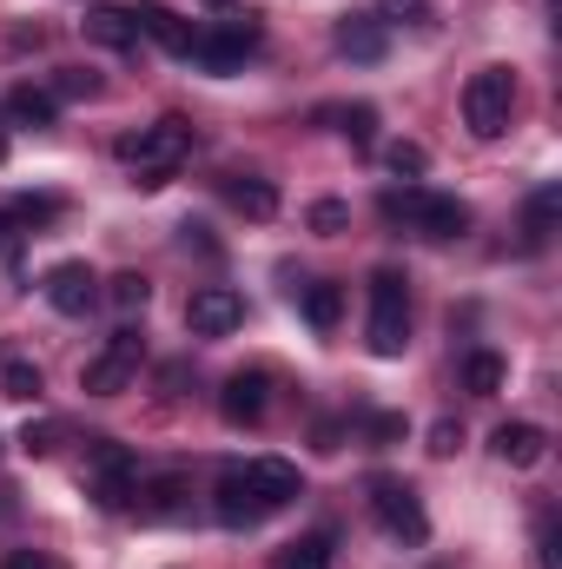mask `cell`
I'll return each mask as SVG.
<instances>
[{
	"instance_id": "6da1fadb",
	"label": "cell",
	"mask_w": 562,
	"mask_h": 569,
	"mask_svg": "<svg viewBox=\"0 0 562 569\" xmlns=\"http://www.w3.org/2000/svg\"><path fill=\"white\" fill-rule=\"evenodd\" d=\"M384 219L391 226H411L423 239H463L470 232V206L463 199H443V192H423V186L384 192Z\"/></svg>"
},
{
	"instance_id": "7a4b0ae2",
	"label": "cell",
	"mask_w": 562,
	"mask_h": 569,
	"mask_svg": "<svg viewBox=\"0 0 562 569\" xmlns=\"http://www.w3.org/2000/svg\"><path fill=\"white\" fill-rule=\"evenodd\" d=\"M364 338H371L378 358H404V345H411V291H404V272H391V266L371 279V325H364Z\"/></svg>"
},
{
	"instance_id": "3957f363",
	"label": "cell",
	"mask_w": 562,
	"mask_h": 569,
	"mask_svg": "<svg viewBox=\"0 0 562 569\" xmlns=\"http://www.w3.org/2000/svg\"><path fill=\"white\" fill-rule=\"evenodd\" d=\"M510 113H516V80H510L503 67L470 73V87H463V127H470L476 140H496V133L510 127Z\"/></svg>"
},
{
	"instance_id": "277c9868",
	"label": "cell",
	"mask_w": 562,
	"mask_h": 569,
	"mask_svg": "<svg viewBox=\"0 0 562 569\" xmlns=\"http://www.w3.org/2000/svg\"><path fill=\"white\" fill-rule=\"evenodd\" d=\"M133 483H140L133 450L113 443V437H100V443L87 450V497H93L100 510H133Z\"/></svg>"
},
{
	"instance_id": "5b68a950",
	"label": "cell",
	"mask_w": 562,
	"mask_h": 569,
	"mask_svg": "<svg viewBox=\"0 0 562 569\" xmlns=\"http://www.w3.org/2000/svg\"><path fill=\"white\" fill-rule=\"evenodd\" d=\"M140 358H145V338L133 331V325H120V331L107 338V351H100V358H87L80 391H87V398H120V391L140 378Z\"/></svg>"
},
{
	"instance_id": "8992f818",
	"label": "cell",
	"mask_w": 562,
	"mask_h": 569,
	"mask_svg": "<svg viewBox=\"0 0 562 569\" xmlns=\"http://www.w3.org/2000/svg\"><path fill=\"white\" fill-rule=\"evenodd\" d=\"M120 152L140 166V179H165L185 152H192V127L185 120H159V127H140L133 140H120Z\"/></svg>"
},
{
	"instance_id": "52a82bcc",
	"label": "cell",
	"mask_w": 562,
	"mask_h": 569,
	"mask_svg": "<svg viewBox=\"0 0 562 569\" xmlns=\"http://www.w3.org/2000/svg\"><path fill=\"white\" fill-rule=\"evenodd\" d=\"M259 47V20L252 13H239V20H225L219 33H199L192 40V60L205 67V73H239V60Z\"/></svg>"
},
{
	"instance_id": "ba28073f",
	"label": "cell",
	"mask_w": 562,
	"mask_h": 569,
	"mask_svg": "<svg viewBox=\"0 0 562 569\" xmlns=\"http://www.w3.org/2000/svg\"><path fill=\"white\" fill-rule=\"evenodd\" d=\"M185 325H192V338H225V331L245 325V298L232 284H199L185 298Z\"/></svg>"
},
{
	"instance_id": "9c48e42d",
	"label": "cell",
	"mask_w": 562,
	"mask_h": 569,
	"mask_svg": "<svg viewBox=\"0 0 562 569\" xmlns=\"http://www.w3.org/2000/svg\"><path fill=\"white\" fill-rule=\"evenodd\" d=\"M371 517H378L398 543H423V537H430V517H423V503H418L411 483H391V477H384V483L371 490Z\"/></svg>"
},
{
	"instance_id": "30bf717a",
	"label": "cell",
	"mask_w": 562,
	"mask_h": 569,
	"mask_svg": "<svg viewBox=\"0 0 562 569\" xmlns=\"http://www.w3.org/2000/svg\"><path fill=\"white\" fill-rule=\"evenodd\" d=\"M47 305L60 311V318H87L93 305H100V279H93V266L87 259H60L53 272H47Z\"/></svg>"
},
{
	"instance_id": "8fae6325",
	"label": "cell",
	"mask_w": 562,
	"mask_h": 569,
	"mask_svg": "<svg viewBox=\"0 0 562 569\" xmlns=\"http://www.w3.org/2000/svg\"><path fill=\"white\" fill-rule=\"evenodd\" d=\"M265 405H272V378H265V371H232V378H225V391H219L225 425H259V418H265Z\"/></svg>"
},
{
	"instance_id": "7c38bea8",
	"label": "cell",
	"mask_w": 562,
	"mask_h": 569,
	"mask_svg": "<svg viewBox=\"0 0 562 569\" xmlns=\"http://www.w3.org/2000/svg\"><path fill=\"white\" fill-rule=\"evenodd\" d=\"M245 483H252V497H259V510L272 517V510H284L304 483H298V463H284V457H252L245 463Z\"/></svg>"
},
{
	"instance_id": "4fadbf2b",
	"label": "cell",
	"mask_w": 562,
	"mask_h": 569,
	"mask_svg": "<svg viewBox=\"0 0 562 569\" xmlns=\"http://www.w3.org/2000/svg\"><path fill=\"white\" fill-rule=\"evenodd\" d=\"M212 510H219L225 530H252V523H265V510H259V497H252V483H245V463H232V470L219 477Z\"/></svg>"
},
{
	"instance_id": "5bb4252c",
	"label": "cell",
	"mask_w": 562,
	"mask_h": 569,
	"mask_svg": "<svg viewBox=\"0 0 562 569\" xmlns=\"http://www.w3.org/2000/svg\"><path fill=\"white\" fill-rule=\"evenodd\" d=\"M185 470H159V477H145V483H133V503H140L145 523H172L179 510H185Z\"/></svg>"
},
{
	"instance_id": "9a60e30c",
	"label": "cell",
	"mask_w": 562,
	"mask_h": 569,
	"mask_svg": "<svg viewBox=\"0 0 562 569\" xmlns=\"http://www.w3.org/2000/svg\"><path fill=\"white\" fill-rule=\"evenodd\" d=\"M384 47H391V33H384V20H378V13H344V20H338V53H344V60L378 67V60H384Z\"/></svg>"
},
{
	"instance_id": "2e32d148",
	"label": "cell",
	"mask_w": 562,
	"mask_h": 569,
	"mask_svg": "<svg viewBox=\"0 0 562 569\" xmlns=\"http://www.w3.org/2000/svg\"><path fill=\"white\" fill-rule=\"evenodd\" d=\"M490 450H496L510 470H536V463L550 457V430H543V425H496Z\"/></svg>"
},
{
	"instance_id": "e0dca14e",
	"label": "cell",
	"mask_w": 562,
	"mask_h": 569,
	"mask_svg": "<svg viewBox=\"0 0 562 569\" xmlns=\"http://www.w3.org/2000/svg\"><path fill=\"white\" fill-rule=\"evenodd\" d=\"M133 20H140L145 40H159L165 53H192V40H199V27H192V20H179V13H172V7H159V0H140V7H133Z\"/></svg>"
},
{
	"instance_id": "ac0fdd59",
	"label": "cell",
	"mask_w": 562,
	"mask_h": 569,
	"mask_svg": "<svg viewBox=\"0 0 562 569\" xmlns=\"http://www.w3.org/2000/svg\"><path fill=\"white\" fill-rule=\"evenodd\" d=\"M80 27H87V40H93V47H113V53L140 47V20H133V7H107V0H100V7H87V20H80Z\"/></svg>"
},
{
	"instance_id": "d6986e66",
	"label": "cell",
	"mask_w": 562,
	"mask_h": 569,
	"mask_svg": "<svg viewBox=\"0 0 562 569\" xmlns=\"http://www.w3.org/2000/svg\"><path fill=\"white\" fill-rule=\"evenodd\" d=\"M225 199H232L245 219H272V212H279V186L259 179V172H232V179H225Z\"/></svg>"
},
{
	"instance_id": "ffe728a7",
	"label": "cell",
	"mask_w": 562,
	"mask_h": 569,
	"mask_svg": "<svg viewBox=\"0 0 562 569\" xmlns=\"http://www.w3.org/2000/svg\"><path fill=\"white\" fill-rule=\"evenodd\" d=\"M298 305H304V318H311V331H338V318H344V284L318 279L298 291Z\"/></svg>"
},
{
	"instance_id": "44dd1931",
	"label": "cell",
	"mask_w": 562,
	"mask_h": 569,
	"mask_svg": "<svg viewBox=\"0 0 562 569\" xmlns=\"http://www.w3.org/2000/svg\"><path fill=\"white\" fill-rule=\"evenodd\" d=\"M53 113H60V100L47 87H13L7 93V120L13 127H53Z\"/></svg>"
},
{
	"instance_id": "7402d4cb",
	"label": "cell",
	"mask_w": 562,
	"mask_h": 569,
	"mask_svg": "<svg viewBox=\"0 0 562 569\" xmlns=\"http://www.w3.org/2000/svg\"><path fill=\"white\" fill-rule=\"evenodd\" d=\"M331 557H338V537L331 530H311V537H298V543L279 550V569H331Z\"/></svg>"
},
{
	"instance_id": "603a6c76",
	"label": "cell",
	"mask_w": 562,
	"mask_h": 569,
	"mask_svg": "<svg viewBox=\"0 0 562 569\" xmlns=\"http://www.w3.org/2000/svg\"><path fill=\"white\" fill-rule=\"evenodd\" d=\"M503 378H510V365H503L496 351H470V358H463V391H470V398H496Z\"/></svg>"
},
{
	"instance_id": "cb8c5ba5",
	"label": "cell",
	"mask_w": 562,
	"mask_h": 569,
	"mask_svg": "<svg viewBox=\"0 0 562 569\" xmlns=\"http://www.w3.org/2000/svg\"><path fill=\"white\" fill-rule=\"evenodd\" d=\"M318 120H331V127H338L351 146H371V140H378V107H364V100H358V107H324Z\"/></svg>"
},
{
	"instance_id": "d4e9b609",
	"label": "cell",
	"mask_w": 562,
	"mask_h": 569,
	"mask_svg": "<svg viewBox=\"0 0 562 569\" xmlns=\"http://www.w3.org/2000/svg\"><path fill=\"white\" fill-rule=\"evenodd\" d=\"M556 212H562V186H536V192H530V212H523L530 246H543V239L556 232Z\"/></svg>"
},
{
	"instance_id": "484cf974",
	"label": "cell",
	"mask_w": 562,
	"mask_h": 569,
	"mask_svg": "<svg viewBox=\"0 0 562 569\" xmlns=\"http://www.w3.org/2000/svg\"><path fill=\"white\" fill-rule=\"evenodd\" d=\"M107 298H113V311H145V298H152V284L140 279V272H120V279H107Z\"/></svg>"
},
{
	"instance_id": "4316f807",
	"label": "cell",
	"mask_w": 562,
	"mask_h": 569,
	"mask_svg": "<svg viewBox=\"0 0 562 569\" xmlns=\"http://www.w3.org/2000/svg\"><path fill=\"white\" fill-rule=\"evenodd\" d=\"M60 437H67L60 418H33V425L20 430V450H27V457H53V450H60Z\"/></svg>"
},
{
	"instance_id": "83f0119b",
	"label": "cell",
	"mask_w": 562,
	"mask_h": 569,
	"mask_svg": "<svg viewBox=\"0 0 562 569\" xmlns=\"http://www.w3.org/2000/svg\"><path fill=\"white\" fill-rule=\"evenodd\" d=\"M0 391H7V398H20V405H33V398H40V371H33L27 358H13V365L0 371Z\"/></svg>"
},
{
	"instance_id": "f1b7e54d",
	"label": "cell",
	"mask_w": 562,
	"mask_h": 569,
	"mask_svg": "<svg viewBox=\"0 0 562 569\" xmlns=\"http://www.w3.org/2000/svg\"><path fill=\"white\" fill-rule=\"evenodd\" d=\"M384 166H391L398 179H423V166H430V152H423L418 140H398V146H384Z\"/></svg>"
},
{
	"instance_id": "f546056e",
	"label": "cell",
	"mask_w": 562,
	"mask_h": 569,
	"mask_svg": "<svg viewBox=\"0 0 562 569\" xmlns=\"http://www.w3.org/2000/svg\"><path fill=\"white\" fill-rule=\"evenodd\" d=\"M378 20L384 27H423L430 20V0H378Z\"/></svg>"
},
{
	"instance_id": "4dcf8cb0",
	"label": "cell",
	"mask_w": 562,
	"mask_h": 569,
	"mask_svg": "<svg viewBox=\"0 0 562 569\" xmlns=\"http://www.w3.org/2000/svg\"><path fill=\"white\" fill-rule=\"evenodd\" d=\"M351 226V206H338V199H318L311 206V232H324V239H338Z\"/></svg>"
},
{
	"instance_id": "1f68e13d",
	"label": "cell",
	"mask_w": 562,
	"mask_h": 569,
	"mask_svg": "<svg viewBox=\"0 0 562 569\" xmlns=\"http://www.w3.org/2000/svg\"><path fill=\"white\" fill-rule=\"evenodd\" d=\"M93 93H100V80L80 73V67H67V73L53 80V100H93Z\"/></svg>"
},
{
	"instance_id": "d6a6232c",
	"label": "cell",
	"mask_w": 562,
	"mask_h": 569,
	"mask_svg": "<svg viewBox=\"0 0 562 569\" xmlns=\"http://www.w3.org/2000/svg\"><path fill=\"white\" fill-rule=\"evenodd\" d=\"M456 443H463V430L450 425V418H436V425H430V457H456Z\"/></svg>"
},
{
	"instance_id": "836d02e7",
	"label": "cell",
	"mask_w": 562,
	"mask_h": 569,
	"mask_svg": "<svg viewBox=\"0 0 562 569\" xmlns=\"http://www.w3.org/2000/svg\"><path fill=\"white\" fill-rule=\"evenodd\" d=\"M0 569H60V563H53L47 550H13V557H7Z\"/></svg>"
},
{
	"instance_id": "e575fe53",
	"label": "cell",
	"mask_w": 562,
	"mask_h": 569,
	"mask_svg": "<svg viewBox=\"0 0 562 569\" xmlns=\"http://www.w3.org/2000/svg\"><path fill=\"white\" fill-rule=\"evenodd\" d=\"M371 437H378V443H391V437H404V418H371Z\"/></svg>"
},
{
	"instance_id": "d590c367",
	"label": "cell",
	"mask_w": 562,
	"mask_h": 569,
	"mask_svg": "<svg viewBox=\"0 0 562 569\" xmlns=\"http://www.w3.org/2000/svg\"><path fill=\"white\" fill-rule=\"evenodd\" d=\"M13 226H20V219H13V212H0V252H13V239H20Z\"/></svg>"
},
{
	"instance_id": "8d00e7d4",
	"label": "cell",
	"mask_w": 562,
	"mask_h": 569,
	"mask_svg": "<svg viewBox=\"0 0 562 569\" xmlns=\"http://www.w3.org/2000/svg\"><path fill=\"white\" fill-rule=\"evenodd\" d=\"M205 7H232V0H205Z\"/></svg>"
}]
</instances>
